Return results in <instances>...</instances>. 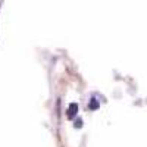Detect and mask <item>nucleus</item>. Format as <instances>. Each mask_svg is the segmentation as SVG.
Returning <instances> with one entry per match:
<instances>
[{"mask_svg":"<svg viewBox=\"0 0 147 147\" xmlns=\"http://www.w3.org/2000/svg\"><path fill=\"white\" fill-rule=\"evenodd\" d=\"M77 112H78V105L77 103H72L69 106V109H68V116L69 118H74V116L77 115Z\"/></svg>","mask_w":147,"mask_h":147,"instance_id":"nucleus-1","label":"nucleus"},{"mask_svg":"<svg viewBox=\"0 0 147 147\" xmlns=\"http://www.w3.org/2000/svg\"><path fill=\"white\" fill-rule=\"evenodd\" d=\"M97 107H99V102H97L96 99H91V102H90V109L94 110V109H97Z\"/></svg>","mask_w":147,"mask_h":147,"instance_id":"nucleus-2","label":"nucleus"},{"mask_svg":"<svg viewBox=\"0 0 147 147\" xmlns=\"http://www.w3.org/2000/svg\"><path fill=\"white\" fill-rule=\"evenodd\" d=\"M75 127H77V128H80V127H81V121H80V119L75 122Z\"/></svg>","mask_w":147,"mask_h":147,"instance_id":"nucleus-3","label":"nucleus"}]
</instances>
